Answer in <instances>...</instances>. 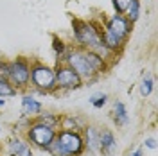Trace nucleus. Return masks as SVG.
I'll use <instances>...</instances> for the list:
<instances>
[{"label": "nucleus", "mask_w": 158, "mask_h": 156, "mask_svg": "<svg viewBox=\"0 0 158 156\" xmlns=\"http://www.w3.org/2000/svg\"><path fill=\"white\" fill-rule=\"evenodd\" d=\"M63 63L69 65L74 72H77L81 79H94L106 70V59H102L94 50L81 49V47L67 50Z\"/></svg>", "instance_id": "nucleus-1"}, {"label": "nucleus", "mask_w": 158, "mask_h": 156, "mask_svg": "<svg viewBox=\"0 0 158 156\" xmlns=\"http://www.w3.org/2000/svg\"><path fill=\"white\" fill-rule=\"evenodd\" d=\"M83 149H85V140L77 131L63 129L56 133V138L47 151H50L52 156H79Z\"/></svg>", "instance_id": "nucleus-2"}, {"label": "nucleus", "mask_w": 158, "mask_h": 156, "mask_svg": "<svg viewBox=\"0 0 158 156\" xmlns=\"http://www.w3.org/2000/svg\"><path fill=\"white\" fill-rule=\"evenodd\" d=\"M72 25H74V38L81 49L97 52L99 49L104 47L102 38H101V29H97V25L90 22H83V20H74Z\"/></svg>", "instance_id": "nucleus-3"}, {"label": "nucleus", "mask_w": 158, "mask_h": 156, "mask_svg": "<svg viewBox=\"0 0 158 156\" xmlns=\"http://www.w3.org/2000/svg\"><path fill=\"white\" fill-rule=\"evenodd\" d=\"M31 83L40 92H52L56 90V70L43 63H34L31 67Z\"/></svg>", "instance_id": "nucleus-4"}, {"label": "nucleus", "mask_w": 158, "mask_h": 156, "mask_svg": "<svg viewBox=\"0 0 158 156\" xmlns=\"http://www.w3.org/2000/svg\"><path fill=\"white\" fill-rule=\"evenodd\" d=\"M7 81L16 88H25L31 83V65L25 58H16L15 61H9V72Z\"/></svg>", "instance_id": "nucleus-5"}, {"label": "nucleus", "mask_w": 158, "mask_h": 156, "mask_svg": "<svg viewBox=\"0 0 158 156\" xmlns=\"http://www.w3.org/2000/svg\"><path fill=\"white\" fill-rule=\"evenodd\" d=\"M27 137L34 146L41 147V149H49V146L56 138V129L54 126L43 124V122H34L32 126H29Z\"/></svg>", "instance_id": "nucleus-6"}, {"label": "nucleus", "mask_w": 158, "mask_h": 156, "mask_svg": "<svg viewBox=\"0 0 158 156\" xmlns=\"http://www.w3.org/2000/svg\"><path fill=\"white\" fill-rule=\"evenodd\" d=\"M131 22H129L124 14H113L111 18L106 20V23H104V29L106 32H110L111 36H115L117 39H120V41H124L126 43V39H128V36L131 34Z\"/></svg>", "instance_id": "nucleus-7"}, {"label": "nucleus", "mask_w": 158, "mask_h": 156, "mask_svg": "<svg viewBox=\"0 0 158 156\" xmlns=\"http://www.w3.org/2000/svg\"><path fill=\"white\" fill-rule=\"evenodd\" d=\"M83 86V79L79 77L77 72L70 68L69 65H59L56 68V88L61 90H77Z\"/></svg>", "instance_id": "nucleus-8"}, {"label": "nucleus", "mask_w": 158, "mask_h": 156, "mask_svg": "<svg viewBox=\"0 0 158 156\" xmlns=\"http://www.w3.org/2000/svg\"><path fill=\"white\" fill-rule=\"evenodd\" d=\"M41 111V102L36 101L31 95H25L22 99V115L23 117H31V115H38Z\"/></svg>", "instance_id": "nucleus-9"}, {"label": "nucleus", "mask_w": 158, "mask_h": 156, "mask_svg": "<svg viewBox=\"0 0 158 156\" xmlns=\"http://www.w3.org/2000/svg\"><path fill=\"white\" fill-rule=\"evenodd\" d=\"M99 149L104 153V154H110L113 149H115V137L113 133L104 129V131H99Z\"/></svg>", "instance_id": "nucleus-10"}, {"label": "nucleus", "mask_w": 158, "mask_h": 156, "mask_svg": "<svg viewBox=\"0 0 158 156\" xmlns=\"http://www.w3.org/2000/svg\"><path fill=\"white\" fill-rule=\"evenodd\" d=\"M7 149H9V154L11 156H32L29 144H25V142H23V140H20V138L11 140Z\"/></svg>", "instance_id": "nucleus-11"}, {"label": "nucleus", "mask_w": 158, "mask_h": 156, "mask_svg": "<svg viewBox=\"0 0 158 156\" xmlns=\"http://www.w3.org/2000/svg\"><path fill=\"white\" fill-rule=\"evenodd\" d=\"M85 146H88L90 151H99V131L95 127H88L86 129V144Z\"/></svg>", "instance_id": "nucleus-12"}, {"label": "nucleus", "mask_w": 158, "mask_h": 156, "mask_svg": "<svg viewBox=\"0 0 158 156\" xmlns=\"http://www.w3.org/2000/svg\"><path fill=\"white\" fill-rule=\"evenodd\" d=\"M113 111H115V124L117 126H124V124H128V111H126V106L122 104V102H115V108H113Z\"/></svg>", "instance_id": "nucleus-13"}, {"label": "nucleus", "mask_w": 158, "mask_h": 156, "mask_svg": "<svg viewBox=\"0 0 158 156\" xmlns=\"http://www.w3.org/2000/svg\"><path fill=\"white\" fill-rule=\"evenodd\" d=\"M124 14H126V18H128L131 23H135L138 20V16H140V0H131Z\"/></svg>", "instance_id": "nucleus-14"}, {"label": "nucleus", "mask_w": 158, "mask_h": 156, "mask_svg": "<svg viewBox=\"0 0 158 156\" xmlns=\"http://www.w3.org/2000/svg\"><path fill=\"white\" fill-rule=\"evenodd\" d=\"M16 95V88L11 84L7 79L0 77V97H15Z\"/></svg>", "instance_id": "nucleus-15"}, {"label": "nucleus", "mask_w": 158, "mask_h": 156, "mask_svg": "<svg viewBox=\"0 0 158 156\" xmlns=\"http://www.w3.org/2000/svg\"><path fill=\"white\" fill-rule=\"evenodd\" d=\"M52 49H54V54L58 56V59L65 58V54H67V47H65L63 39H59L58 36H54V38H52Z\"/></svg>", "instance_id": "nucleus-16"}, {"label": "nucleus", "mask_w": 158, "mask_h": 156, "mask_svg": "<svg viewBox=\"0 0 158 156\" xmlns=\"http://www.w3.org/2000/svg\"><path fill=\"white\" fill-rule=\"evenodd\" d=\"M153 86H155V81H153V77H144L142 84H140V95H142V97H148V95H151Z\"/></svg>", "instance_id": "nucleus-17"}, {"label": "nucleus", "mask_w": 158, "mask_h": 156, "mask_svg": "<svg viewBox=\"0 0 158 156\" xmlns=\"http://www.w3.org/2000/svg\"><path fill=\"white\" fill-rule=\"evenodd\" d=\"M106 99H108L106 93H95V95H92L90 102H92V106L94 108H102L104 104H106Z\"/></svg>", "instance_id": "nucleus-18"}, {"label": "nucleus", "mask_w": 158, "mask_h": 156, "mask_svg": "<svg viewBox=\"0 0 158 156\" xmlns=\"http://www.w3.org/2000/svg\"><path fill=\"white\" fill-rule=\"evenodd\" d=\"M111 2H113V7L117 11V14H124L131 0H111Z\"/></svg>", "instance_id": "nucleus-19"}, {"label": "nucleus", "mask_w": 158, "mask_h": 156, "mask_svg": "<svg viewBox=\"0 0 158 156\" xmlns=\"http://www.w3.org/2000/svg\"><path fill=\"white\" fill-rule=\"evenodd\" d=\"M7 72H9V61H0V77L7 79Z\"/></svg>", "instance_id": "nucleus-20"}, {"label": "nucleus", "mask_w": 158, "mask_h": 156, "mask_svg": "<svg viewBox=\"0 0 158 156\" xmlns=\"http://www.w3.org/2000/svg\"><path fill=\"white\" fill-rule=\"evenodd\" d=\"M38 122H43V124H49V126H56L58 118L56 117H50V115H45V117H40Z\"/></svg>", "instance_id": "nucleus-21"}, {"label": "nucleus", "mask_w": 158, "mask_h": 156, "mask_svg": "<svg viewBox=\"0 0 158 156\" xmlns=\"http://www.w3.org/2000/svg\"><path fill=\"white\" fill-rule=\"evenodd\" d=\"M146 146H148L149 149H155L156 144H155V140H153V138H149V140H146Z\"/></svg>", "instance_id": "nucleus-22"}, {"label": "nucleus", "mask_w": 158, "mask_h": 156, "mask_svg": "<svg viewBox=\"0 0 158 156\" xmlns=\"http://www.w3.org/2000/svg\"><path fill=\"white\" fill-rule=\"evenodd\" d=\"M128 156H142V151H140V149H137V151H133V153H129Z\"/></svg>", "instance_id": "nucleus-23"}, {"label": "nucleus", "mask_w": 158, "mask_h": 156, "mask_svg": "<svg viewBox=\"0 0 158 156\" xmlns=\"http://www.w3.org/2000/svg\"><path fill=\"white\" fill-rule=\"evenodd\" d=\"M4 104H6V101H4V99L0 97V106H4Z\"/></svg>", "instance_id": "nucleus-24"}, {"label": "nucleus", "mask_w": 158, "mask_h": 156, "mask_svg": "<svg viewBox=\"0 0 158 156\" xmlns=\"http://www.w3.org/2000/svg\"><path fill=\"white\" fill-rule=\"evenodd\" d=\"M0 131H2V127H0Z\"/></svg>", "instance_id": "nucleus-25"}]
</instances>
